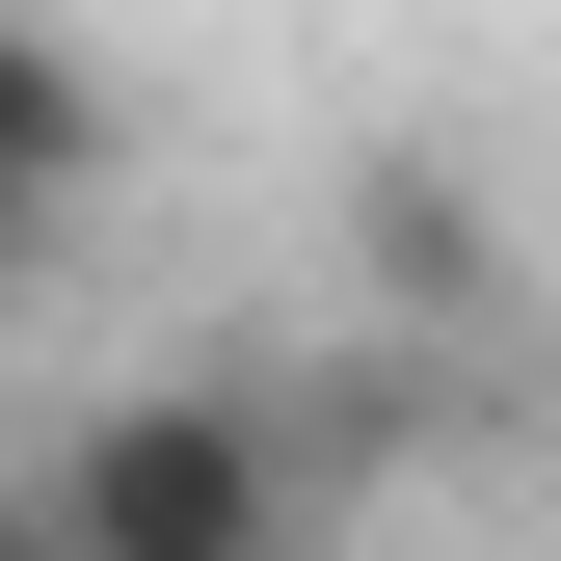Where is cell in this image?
Listing matches in <instances>:
<instances>
[{
    "mask_svg": "<svg viewBox=\"0 0 561 561\" xmlns=\"http://www.w3.org/2000/svg\"><path fill=\"white\" fill-rule=\"evenodd\" d=\"M27 561H321V455L241 375H161L27 481Z\"/></svg>",
    "mask_w": 561,
    "mask_h": 561,
    "instance_id": "cell-1",
    "label": "cell"
},
{
    "mask_svg": "<svg viewBox=\"0 0 561 561\" xmlns=\"http://www.w3.org/2000/svg\"><path fill=\"white\" fill-rule=\"evenodd\" d=\"M81 187H107V54L0 0V267H27L54 215H81Z\"/></svg>",
    "mask_w": 561,
    "mask_h": 561,
    "instance_id": "cell-2",
    "label": "cell"
},
{
    "mask_svg": "<svg viewBox=\"0 0 561 561\" xmlns=\"http://www.w3.org/2000/svg\"><path fill=\"white\" fill-rule=\"evenodd\" d=\"M347 267H375L401 321H481V295H508V241H481L455 161H375V187H347Z\"/></svg>",
    "mask_w": 561,
    "mask_h": 561,
    "instance_id": "cell-3",
    "label": "cell"
},
{
    "mask_svg": "<svg viewBox=\"0 0 561 561\" xmlns=\"http://www.w3.org/2000/svg\"><path fill=\"white\" fill-rule=\"evenodd\" d=\"M0 561H27V508H0Z\"/></svg>",
    "mask_w": 561,
    "mask_h": 561,
    "instance_id": "cell-4",
    "label": "cell"
}]
</instances>
